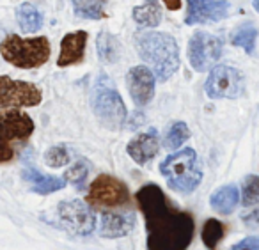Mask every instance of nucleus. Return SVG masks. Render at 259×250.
Segmentation results:
<instances>
[{
	"mask_svg": "<svg viewBox=\"0 0 259 250\" xmlns=\"http://www.w3.org/2000/svg\"><path fill=\"white\" fill-rule=\"evenodd\" d=\"M259 30L252 23H245V25L238 27L236 32L231 36V43L234 47L241 48L247 55H252L255 50V41H257Z\"/></svg>",
	"mask_w": 259,
	"mask_h": 250,
	"instance_id": "412c9836",
	"label": "nucleus"
},
{
	"mask_svg": "<svg viewBox=\"0 0 259 250\" xmlns=\"http://www.w3.org/2000/svg\"><path fill=\"white\" fill-rule=\"evenodd\" d=\"M220 2H227V0H220Z\"/></svg>",
	"mask_w": 259,
	"mask_h": 250,
	"instance_id": "473e14b6",
	"label": "nucleus"
},
{
	"mask_svg": "<svg viewBox=\"0 0 259 250\" xmlns=\"http://www.w3.org/2000/svg\"><path fill=\"white\" fill-rule=\"evenodd\" d=\"M160 172L165 178L167 185L178 193L188 195L202 181V167L197 153L192 147L169 154L160 163Z\"/></svg>",
	"mask_w": 259,
	"mask_h": 250,
	"instance_id": "7ed1b4c3",
	"label": "nucleus"
},
{
	"mask_svg": "<svg viewBox=\"0 0 259 250\" xmlns=\"http://www.w3.org/2000/svg\"><path fill=\"white\" fill-rule=\"evenodd\" d=\"M240 202V192L236 185H224L217 188L209 197V206L220 215H231Z\"/></svg>",
	"mask_w": 259,
	"mask_h": 250,
	"instance_id": "a211bd4d",
	"label": "nucleus"
},
{
	"mask_svg": "<svg viewBox=\"0 0 259 250\" xmlns=\"http://www.w3.org/2000/svg\"><path fill=\"white\" fill-rule=\"evenodd\" d=\"M204 91L211 100H236L245 91V78L233 66H215L209 71Z\"/></svg>",
	"mask_w": 259,
	"mask_h": 250,
	"instance_id": "6e6552de",
	"label": "nucleus"
},
{
	"mask_svg": "<svg viewBox=\"0 0 259 250\" xmlns=\"http://www.w3.org/2000/svg\"><path fill=\"white\" fill-rule=\"evenodd\" d=\"M108 0H71L73 11L80 18L100 20L105 18V8Z\"/></svg>",
	"mask_w": 259,
	"mask_h": 250,
	"instance_id": "4be33fe9",
	"label": "nucleus"
},
{
	"mask_svg": "<svg viewBox=\"0 0 259 250\" xmlns=\"http://www.w3.org/2000/svg\"><path fill=\"white\" fill-rule=\"evenodd\" d=\"M252 8H254L255 11L259 13V0H252Z\"/></svg>",
	"mask_w": 259,
	"mask_h": 250,
	"instance_id": "2f4dec72",
	"label": "nucleus"
},
{
	"mask_svg": "<svg viewBox=\"0 0 259 250\" xmlns=\"http://www.w3.org/2000/svg\"><path fill=\"white\" fill-rule=\"evenodd\" d=\"M163 2H165V6L170 11H178L181 8V0H163Z\"/></svg>",
	"mask_w": 259,
	"mask_h": 250,
	"instance_id": "7c9ffc66",
	"label": "nucleus"
},
{
	"mask_svg": "<svg viewBox=\"0 0 259 250\" xmlns=\"http://www.w3.org/2000/svg\"><path fill=\"white\" fill-rule=\"evenodd\" d=\"M126 151L132 156V160L139 165H146L148 161H151L153 158L158 154L160 151V137L158 132L155 128L148 130V132L139 133L137 137L130 140Z\"/></svg>",
	"mask_w": 259,
	"mask_h": 250,
	"instance_id": "2eb2a0df",
	"label": "nucleus"
},
{
	"mask_svg": "<svg viewBox=\"0 0 259 250\" xmlns=\"http://www.w3.org/2000/svg\"><path fill=\"white\" fill-rule=\"evenodd\" d=\"M224 45L220 37L204 30H197L188 43V62L195 71H208L215 68L219 59L222 57Z\"/></svg>",
	"mask_w": 259,
	"mask_h": 250,
	"instance_id": "9d476101",
	"label": "nucleus"
},
{
	"mask_svg": "<svg viewBox=\"0 0 259 250\" xmlns=\"http://www.w3.org/2000/svg\"><path fill=\"white\" fill-rule=\"evenodd\" d=\"M135 50L151 68L160 82H167L180 68V48L172 36L165 32H137Z\"/></svg>",
	"mask_w": 259,
	"mask_h": 250,
	"instance_id": "f03ea898",
	"label": "nucleus"
},
{
	"mask_svg": "<svg viewBox=\"0 0 259 250\" xmlns=\"http://www.w3.org/2000/svg\"><path fill=\"white\" fill-rule=\"evenodd\" d=\"M135 199L146 222L148 250H187L194 239L195 224L188 211H181L155 183L144 185Z\"/></svg>",
	"mask_w": 259,
	"mask_h": 250,
	"instance_id": "f257e3e1",
	"label": "nucleus"
},
{
	"mask_svg": "<svg viewBox=\"0 0 259 250\" xmlns=\"http://www.w3.org/2000/svg\"><path fill=\"white\" fill-rule=\"evenodd\" d=\"M188 9L185 16L187 25L220 22L229 15V4L220 0H187Z\"/></svg>",
	"mask_w": 259,
	"mask_h": 250,
	"instance_id": "ddd939ff",
	"label": "nucleus"
},
{
	"mask_svg": "<svg viewBox=\"0 0 259 250\" xmlns=\"http://www.w3.org/2000/svg\"><path fill=\"white\" fill-rule=\"evenodd\" d=\"M45 163L52 169H59V167H64L71 161V151L66 144H57V146H52L47 149L45 153Z\"/></svg>",
	"mask_w": 259,
	"mask_h": 250,
	"instance_id": "a878e982",
	"label": "nucleus"
},
{
	"mask_svg": "<svg viewBox=\"0 0 259 250\" xmlns=\"http://www.w3.org/2000/svg\"><path fill=\"white\" fill-rule=\"evenodd\" d=\"M0 54L9 64L20 69H34L50 59V43L47 37H20L16 34L0 43Z\"/></svg>",
	"mask_w": 259,
	"mask_h": 250,
	"instance_id": "20e7f679",
	"label": "nucleus"
},
{
	"mask_svg": "<svg viewBox=\"0 0 259 250\" xmlns=\"http://www.w3.org/2000/svg\"><path fill=\"white\" fill-rule=\"evenodd\" d=\"M231 250H259V238L248 236V238L238 241L236 245L231 246Z\"/></svg>",
	"mask_w": 259,
	"mask_h": 250,
	"instance_id": "c85d7f7f",
	"label": "nucleus"
},
{
	"mask_svg": "<svg viewBox=\"0 0 259 250\" xmlns=\"http://www.w3.org/2000/svg\"><path fill=\"white\" fill-rule=\"evenodd\" d=\"M224 236H226V225H224L220 220L209 218V220L204 222L201 238L208 250H217V246H219V243L222 241Z\"/></svg>",
	"mask_w": 259,
	"mask_h": 250,
	"instance_id": "b1692460",
	"label": "nucleus"
},
{
	"mask_svg": "<svg viewBox=\"0 0 259 250\" xmlns=\"http://www.w3.org/2000/svg\"><path fill=\"white\" fill-rule=\"evenodd\" d=\"M34 133V121L30 115L9 108L0 112V163H8L15 158L16 144L30 139Z\"/></svg>",
	"mask_w": 259,
	"mask_h": 250,
	"instance_id": "423d86ee",
	"label": "nucleus"
},
{
	"mask_svg": "<svg viewBox=\"0 0 259 250\" xmlns=\"http://www.w3.org/2000/svg\"><path fill=\"white\" fill-rule=\"evenodd\" d=\"M135 213L134 211H105L101 213L100 220V229L98 234L101 238L115 239V238H124L130 232L134 231L135 227Z\"/></svg>",
	"mask_w": 259,
	"mask_h": 250,
	"instance_id": "4468645a",
	"label": "nucleus"
},
{
	"mask_svg": "<svg viewBox=\"0 0 259 250\" xmlns=\"http://www.w3.org/2000/svg\"><path fill=\"white\" fill-rule=\"evenodd\" d=\"M41 100H43V93L37 86L0 75V108L37 107Z\"/></svg>",
	"mask_w": 259,
	"mask_h": 250,
	"instance_id": "9b49d317",
	"label": "nucleus"
},
{
	"mask_svg": "<svg viewBox=\"0 0 259 250\" xmlns=\"http://www.w3.org/2000/svg\"><path fill=\"white\" fill-rule=\"evenodd\" d=\"M134 20L144 29H155L162 22V8L158 0H146L142 6L134 8Z\"/></svg>",
	"mask_w": 259,
	"mask_h": 250,
	"instance_id": "6ab92c4d",
	"label": "nucleus"
},
{
	"mask_svg": "<svg viewBox=\"0 0 259 250\" xmlns=\"http://www.w3.org/2000/svg\"><path fill=\"white\" fill-rule=\"evenodd\" d=\"M61 224L75 236H89L96 229V215L87 200H64L57 207Z\"/></svg>",
	"mask_w": 259,
	"mask_h": 250,
	"instance_id": "1a4fd4ad",
	"label": "nucleus"
},
{
	"mask_svg": "<svg viewBox=\"0 0 259 250\" xmlns=\"http://www.w3.org/2000/svg\"><path fill=\"white\" fill-rule=\"evenodd\" d=\"M85 45L87 32H83V30L66 34L61 41V54H59L57 64L61 68H68V66H75L82 62L85 57Z\"/></svg>",
	"mask_w": 259,
	"mask_h": 250,
	"instance_id": "dca6fc26",
	"label": "nucleus"
},
{
	"mask_svg": "<svg viewBox=\"0 0 259 250\" xmlns=\"http://www.w3.org/2000/svg\"><path fill=\"white\" fill-rule=\"evenodd\" d=\"M96 50H98V55H100L101 62H105V64H114V62H117L119 43L112 34L100 32V36H98V39H96Z\"/></svg>",
	"mask_w": 259,
	"mask_h": 250,
	"instance_id": "5701e85b",
	"label": "nucleus"
},
{
	"mask_svg": "<svg viewBox=\"0 0 259 250\" xmlns=\"http://www.w3.org/2000/svg\"><path fill=\"white\" fill-rule=\"evenodd\" d=\"M240 199L245 207H250V206L259 204V176L250 174L243 179Z\"/></svg>",
	"mask_w": 259,
	"mask_h": 250,
	"instance_id": "bb28decb",
	"label": "nucleus"
},
{
	"mask_svg": "<svg viewBox=\"0 0 259 250\" xmlns=\"http://www.w3.org/2000/svg\"><path fill=\"white\" fill-rule=\"evenodd\" d=\"M22 176L30 185V190H32L34 193H39V195H50V193L59 192V190H62L66 186V179L41 174L39 171H36V169H32V167L23 169Z\"/></svg>",
	"mask_w": 259,
	"mask_h": 250,
	"instance_id": "f3484780",
	"label": "nucleus"
},
{
	"mask_svg": "<svg viewBox=\"0 0 259 250\" xmlns=\"http://www.w3.org/2000/svg\"><path fill=\"white\" fill-rule=\"evenodd\" d=\"M188 139H190V130H188L187 122L178 121V122H174L169 130H167L163 144H165L167 149L176 151V149H180V147L183 146Z\"/></svg>",
	"mask_w": 259,
	"mask_h": 250,
	"instance_id": "393cba45",
	"label": "nucleus"
},
{
	"mask_svg": "<svg viewBox=\"0 0 259 250\" xmlns=\"http://www.w3.org/2000/svg\"><path fill=\"white\" fill-rule=\"evenodd\" d=\"M241 220L247 222V224H250V225H259V210H254V211H250V213L243 215Z\"/></svg>",
	"mask_w": 259,
	"mask_h": 250,
	"instance_id": "c756f323",
	"label": "nucleus"
},
{
	"mask_svg": "<svg viewBox=\"0 0 259 250\" xmlns=\"http://www.w3.org/2000/svg\"><path fill=\"white\" fill-rule=\"evenodd\" d=\"M87 202L100 210L121 207L130 202L128 186L114 176L101 174L91 183L89 192H87Z\"/></svg>",
	"mask_w": 259,
	"mask_h": 250,
	"instance_id": "0eeeda50",
	"label": "nucleus"
},
{
	"mask_svg": "<svg viewBox=\"0 0 259 250\" xmlns=\"http://www.w3.org/2000/svg\"><path fill=\"white\" fill-rule=\"evenodd\" d=\"M91 107L98 121L108 130H121L126 124L128 110L122 101L121 94L115 91L114 84H110L107 78H101L96 84L91 94Z\"/></svg>",
	"mask_w": 259,
	"mask_h": 250,
	"instance_id": "39448f33",
	"label": "nucleus"
},
{
	"mask_svg": "<svg viewBox=\"0 0 259 250\" xmlns=\"http://www.w3.org/2000/svg\"><path fill=\"white\" fill-rule=\"evenodd\" d=\"M128 93L137 107H146L155 98V73L146 66H135L126 75Z\"/></svg>",
	"mask_w": 259,
	"mask_h": 250,
	"instance_id": "f8f14e48",
	"label": "nucleus"
},
{
	"mask_svg": "<svg viewBox=\"0 0 259 250\" xmlns=\"http://www.w3.org/2000/svg\"><path fill=\"white\" fill-rule=\"evenodd\" d=\"M16 20H18L20 27L25 32H36L43 27V15L41 11L30 2H23L16 9Z\"/></svg>",
	"mask_w": 259,
	"mask_h": 250,
	"instance_id": "aec40b11",
	"label": "nucleus"
},
{
	"mask_svg": "<svg viewBox=\"0 0 259 250\" xmlns=\"http://www.w3.org/2000/svg\"><path fill=\"white\" fill-rule=\"evenodd\" d=\"M87 174H89V163L80 160L64 172V179L73 183V185H82V183L85 181Z\"/></svg>",
	"mask_w": 259,
	"mask_h": 250,
	"instance_id": "cd10ccee",
	"label": "nucleus"
}]
</instances>
